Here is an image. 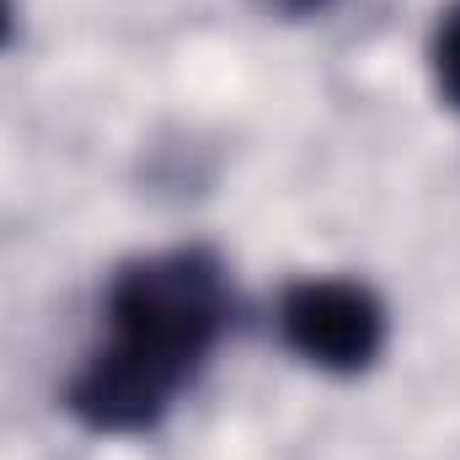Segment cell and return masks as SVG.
Masks as SVG:
<instances>
[{
  "mask_svg": "<svg viewBox=\"0 0 460 460\" xmlns=\"http://www.w3.org/2000/svg\"><path fill=\"white\" fill-rule=\"evenodd\" d=\"M284 5H300V11H311V5H316V11H322L327 0H284Z\"/></svg>",
  "mask_w": 460,
  "mask_h": 460,
  "instance_id": "5",
  "label": "cell"
},
{
  "mask_svg": "<svg viewBox=\"0 0 460 460\" xmlns=\"http://www.w3.org/2000/svg\"><path fill=\"white\" fill-rule=\"evenodd\" d=\"M279 327H284V338L300 358H311L316 369H338V375L364 369L385 343L380 300L364 284H348V279L295 284L279 305Z\"/></svg>",
  "mask_w": 460,
  "mask_h": 460,
  "instance_id": "2",
  "label": "cell"
},
{
  "mask_svg": "<svg viewBox=\"0 0 460 460\" xmlns=\"http://www.w3.org/2000/svg\"><path fill=\"white\" fill-rule=\"evenodd\" d=\"M11 38V0H0V43Z\"/></svg>",
  "mask_w": 460,
  "mask_h": 460,
  "instance_id": "4",
  "label": "cell"
},
{
  "mask_svg": "<svg viewBox=\"0 0 460 460\" xmlns=\"http://www.w3.org/2000/svg\"><path fill=\"white\" fill-rule=\"evenodd\" d=\"M108 327L113 343L75 375L70 412L102 434H139L172 407L177 385L220 343V268L199 252L134 262L108 289Z\"/></svg>",
  "mask_w": 460,
  "mask_h": 460,
  "instance_id": "1",
  "label": "cell"
},
{
  "mask_svg": "<svg viewBox=\"0 0 460 460\" xmlns=\"http://www.w3.org/2000/svg\"><path fill=\"white\" fill-rule=\"evenodd\" d=\"M434 81L460 108V5H450L439 16V32H434Z\"/></svg>",
  "mask_w": 460,
  "mask_h": 460,
  "instance_id": "3",
  "label": "cell"
}]
</instances>
